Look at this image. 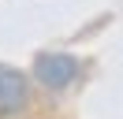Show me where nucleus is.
<instances>
[{
    "instance_id": "nucleus-1",
    "label": "nucleus",
    "mask_w": 123,
    "mask_h": 119,
    "mask_svg": "<svg viewBox=\"0 0 123 119\" xmlns=\"http://www.w3.org/2000/svg\"><path fill=\"white\" fill-rule=\"evenodd\" d=\"M78 74H82V63L67 52H41L34 60V78L45 89H67Z\"/></svg>"
},
{
    "instance_id": "nucleus-2",
    "label": "nucleus",
    "mask_w": 123,
    "mask_h": 119,
    "mask_svg": "<svg viewBox=\"0 0 123 119\" xmlns=\"http://www.w3.org/2000/svg\"><path fill=\"white\" fill-rule=\"evenodd\" d=\"M30 104V78L19 67L0 63V112L4 115H19Z\"/></svg>"
}]
</instances>
